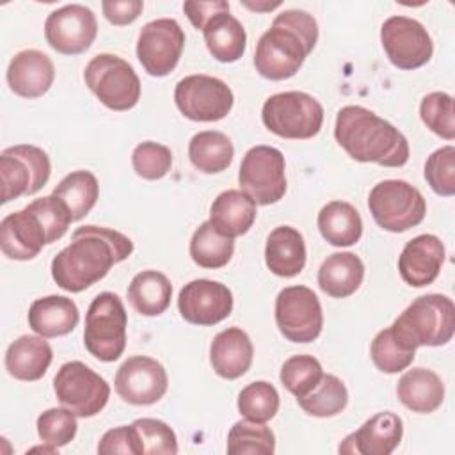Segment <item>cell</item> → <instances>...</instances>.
<instances>
[{
	"instance_id": "obj_1",
	"label": "cell",
	"mask_w": 455,
	"mask_h": 455,
	"mask_svg": "<svg viewBox=\"0 0 455 455\" xmlns=\"http://www.w3.org/2000/svg\"><path fill=\"white\" fill-rule=\"evenodd\" d=\"M133 252V242L110 228L82 226L71 243L52 259V277L59 288L80 293L101 281L108 270Z\"/></svg>"
},
{
	"instance_id": "obj_2",
	"label": "cell",
	"mask_w": 455,
	"mask_h": 455,
	"mask_svg": "<svg viewBox=\"0 0 455 455\" xmlns=\"http://www.w3.org/2000/svg\"><path fill=\"white\" fill-rule=\"evenodd\" d=\"M334 139L355 162L402 167L409 160L405 135L361 105H347L338 110Z\"/></svg>"
},
{
	"instance_id": "obj_3",
	"label": "cell",
	"mask_w": 455,
	"mask_h": 455,
	"mask_svg": "<svg viewBox=\"0 0 455 455\" xmlns=\"http://www.w3.org/2000/svg\"><path fill=\"white\" fill-rule=\"evenodd\" d=\"M316 41V20L306 11L286 9L261 34L254 52V68L267 80H288L302 68Z\"/></svg>"
},
{
	"instance_id": "obj_4",
	"label": "cell",
	"mask_w": 455,
	"mask_h": 455,
	"mask_svg": "<svg viewBox=\"0 0 455 455\" xmlns=\"http://www.w3.org/2000/svg\"><path fill=\"white\" fill-rule=\"evenodd\" d=\"M389 329L407 350L446 345L455 332V304L441 293L419 295Z\"/></svg>"
},
{
	"instance_id": "obj_5",
	"label": "cell",
	"mask_w": 455,
	"mask_h": 455,
	"mask_svg": "<svg viewBox=\"0 0 455 455\" xmlns=\"http://www.w3.org/2000/svg\"><path fill=\"white\" fill-rule=\"evenodd\" d=\"M126 323L123 300L112 291L98 293L85 315L84 345L87 352L103 363L117 361L126 347Z\"/></svg>"
},
{
	"instance_id": "obj_6",
	"label": "cell",
	"mask_w": 455,
	"mask_h": 455,
	"mask_svg": "<svg viewBox=\"0 0 455 455\" xmlns=\"http://www.w3.org/2000/svg\"><path fill=\"white\" fill-rule=\"evenodd\" d=\"M261 121L277 137L306 140L320 132L323 107L302 91L277 92L263 103Z\"/></svg>"
},
{
	"instance_id": "obj_7",
	"label": "cell",
	"mask_w": 455,
	"mask_h": 455,
	"mask_svg": "<svg viewBox=\"0 0 455 455\" xmlns=\"http://www.w3.org/2000/svg\"><path fill=\"white\" fill-rule=\"evenodd\" d=\"M84 80L100 103L110 110H130L140 100V80L133 68L119 55H94L84 69Z\"/></svg>"
},
{
	"instance_id": "obj_8",
	"label": "cell",
	"mask_w": 455,
	"mask_h": 455,
	"mask_svg": "<svg viewBox=\"0 0 455 455\" xmlns=\"http://www.w3.org/2000/svg\"><path fill=\"white\" fill-rule=\"evenodd\" d=\"M370 213L379 228L403 233L423 222L427 203L421 192L403 180H384L368 196Z\"/></svg>"
},
{
	"instance_id": "obj_9",
	"label": "cell",
	"mask_w": 455,
	"mask_h": 455,
	"mask_svg": "<svg viewBox=\"0 0 455 455\" xmlns=\"http://www.w3.org/2000/svg\"><path fill=\"white\" fill-rule=\"evenodd\" d=\"M59 403L78 418H92L103 411L110 396L108 382L82 361L64 363L53 377Z\"/></svg>"
},
{
	"instance_id": "obj_10",
	"label": "cell",
	"mask_w": 455,
	"mask_h": 455,
	"mask_svg": "<svg viewBox=\"0 0 455 455\" xmlns=\"http://www.w3.org/2000/svg\"><path fill=\"white\" fill-rule=\"evenodd\" d=\"M284 169V156L277 148L254 146L243 155L238 169L240 190L251 196L256 204H274L286 194Z\"/></svg>"
},
{
	"instance_id": "obj_11",
	"label": "cell",
	"mask_w": 455,
	"mask_h": 455,
	"mask_svg": "<svg viewBox=\"0 0 455 455\" xmlns=\"http://www.w3.org/2000/svg\"><path fill=\"white\" fill-rule=\"evenodd\" d=\"M52 165L46 151L32 144H18L0 155L2 204L39 192L50 180Z\"/></svg>"
},
{
	"instance_id": "obj_12",
	"label": "cell",
	"mask_w": 455,
	"mask_h": 455,
	"mask_svg": "<svg viewBox=\"0 0 455 455\" xmlns=\"http://www.w3.org/2000/svg\"><path fill=\"white\" fill-rule=\"evenodd\" d=\"M275 323L288 341H315L323 327V313L316 293L302 284L283 288L275 297Z\"/></svg>"
},
{
	"instance_id": "obj_13",
	"label": "cell",
	"mask_w": 455,
	"mask_h": 455,
	"mask_svg": "<svg viewBox=\"0 0 455 455\" xmlns=\"http://www.w3.org/2000/svg\"><path fill=\"white\" fill-rule=\"evenodd\" d=\"M233 91L210 75H188L176 84L174 103L190 121L212 123L224 119L233 108Z\"/></svg>"
},
{
	"instance_id": "obj_14",
	"label": "cell",
	"mask_w": 455,
	"mask_h": 455,
	"mask_svg": "<svg viewBox=\"0 0 455 455\" xmlns=\"http://www.w3.org/2000/svg\"><path fill=\"white\" fill-rule=\"evenodd\" d=\"M380 43L389 62L405 71L425 66L434 53L430 34L409 16L387 18L380 27Z\"/></svg>"
},
{
	"instance_id": "obj_15",
	"label": "cell",
	"mask_w": 455,
	"mask_h": 455,
	"mask_svg": "<svg viewBox=\"0 0 455 455\" xmlns=\"http://www.w3.org/2000/svg\"><path fill=\"white\" fill-rule=\"evenodd\" d=\"M185 32L172 18L146 23L137 39V59L151 76H167L180 62Z\"/></svg>"
},
{
	"instance_id": "obj_16",
	"label": "cell",
	"mask_w": 455,
	"mask_h": 455,
	"mask_svg": "<svg viewBox=\"0 0 455 455\" xmlns=\"http://www.w3.org/2000/svg\"><path fill=\"white\" fill-rule=\"evenodd\" d=\"M98 36L94 12L82 4L52 11L44 21L46 43L62 55H78L91 48Z\"/></svg>"
},
{
	"instance_id": "obj_17",
	"label": "cell",
	"mask_w": 455,
	"mask_h": 455,
	"mask_svg": "<svg viewBox=\"0 0 455 455\" xmlns=\"http://www.w3.org/2000/svg\"><path fill=\"white\" fill-rule=\"evenodd\" d=\"M167 371L149 355L128 357L116 373L114 387L117 395L132 405L156 403L167 391Z\"/></svg>"
},
{
	"instance_id": "obj_18",
	"label": "cell",
	"mask_w": 455,
	"mask_h": 455,
	"mask_svg": "<svg viewBox=\"0 0 455 455\" xmlns=\"http://www.w3.org/2000/svg\"><path fill=\"white\" fill-rule=\"evenodd\" d=\"M178 309L192 325H215L231 315L233 293L219 281L194 279L180 290Z\"/></svg>"
},
{
	"instance_id": "obj_19",
	"label": "cell",
	"mask_w": 455,
	"mask_h": 455,
	"mask_svg": "<svg viewBox=\"0 0 455 455\" xmlns=\"http://www.w3.org/2000/svg\"><path fill=\"white\" fill-rule=\"evenodd\" d=\"M403 435L402 418L391 411L379 412L366 419L355 432L348 434L339 444V453L389 455Z\"/></svg>"
},
{
	"instance_id": "obj_20",
	"label": "cell",
	"mask_w": 455,
	"mask_h": 455,
	"mask_svg": "<svg viewBox=\"0 0 455 455\" xmlns=\"http://www.w3.org/2000/svg\"><path fill=\"white\" fill-rule=\"evenodd\" d=\"M444 263V245L435 235H418L409 240L398 256V272L403 283L414 288L432 284Z\"/></svg>"
},
{
	"instance_id": "obj_21",
	"label": "cell",
	"mask_w": 455,
	"mask_h": 455,
	"mask_svg": "<svg viewBox=\"0 0 455 455\" xmlns=\"http://www.w3.org/2000/svg\"><path fill=\"white\" fill-rule=\"evenodd\" d=\"M46 243L48 236L41 220L27 206L2 219L0 249L9 259H34Z\"/></svg>"
},
{
	"instance_id": "obj_22",
	"label": "cell",
	"mask_w": 455,
	"mask_h": 455,
	"mask_svg": "<svg viewBox=\"0 0 455 455\" xmlns=\"http://www.w3.org/2000/svg\"><path fill=\"white\" fill-rule=\"evenodd\" d=\"M9 89L27 100L41 98L46 94L55 78L52 59L39 50L18 52L7 66Z\"/></svg>"
},
{
	"instance_id": "obj_23",
	"label": "cell",
	"mask_w": 455,
	"mask_h": 455,
	"mask_svg": "<svg viewBox=\"0 0 455 455\" xmlns=\"http://www.w3.org/2000/svg\"><path fill=\"white\" fill-rule=\"evenodd\" d=\"M252 341L240 327L220 331L210 345V363L222 379L235 380L247 373L252 364Z\"/></svg>"
},
{
	"instance_id": "obj_24",
	"label": "cell",
	"mask_w": 455,
	"mask_h": 455,
	"mask_svg": "<svg viewBox=\"0 0 455 455\" xmlns=\"http://www.w3.org/2000/svg\"><path fill=\"white\" fill-rule=\"evenodd\" d=\"M28 327L43 338H59L69 334L80 320L76 304L64 295H48L36 299L28 307Z\"/></svg>"
},
{
	"instance_id": "obj_25",
	"label": "cell",
	"mask_w": 455,
	"mask_h": 455,
	"mask_svg": "<svg viewBox=\"0 0 455 455\" xmlns=\"http://www.w3.org/2000/svg\"><path fill=\"white\" fill-rule=\"evenodd\" d=\"M256 220V203L242 190L220 192L210 206V224L224 236L245 235Z\"/></svg>"
},
{
	"instance_id": "obj_26",
	"label": "cell",
	"mask_w": 455,
	"mask_h": 455,
	"mask_svg": "<svg viewBox=\"0 0 455 455\" xmlns=\"http://www.w3.org/2000/svg\"><path fill=\"white\" fill-rule=\"evenodd\" d=\"M52 359V347L43 336L23 334L7 347L5 370L18 380L34 382L46 373Z\"/></svg>"
},
{
	"instance_id": "obj_27",
	"label": "cell",
	"mask_w": 455,
	"mask_h": 455,
	"mask_svg": "<svg viewBox=\"0 0 455 455\" xmlns=\"http://www.w3.org/2000/svg\"><path fill=\"white\" fill-rule=\"evenodd\" d=\"M396 396L409 411L430 414L437 411L444 400V384L435 371L416 366L398 379Z\"/></svg>"
},
{
	"instance_id": "obj_28",
	"label": "cell",
	"mask_w": 455,
	"mask_h": 455,
	"mask_svg": "<svg viewBox=\"0 0 455 455\" xmlns=\"http://www.w3.org/2000/svg\"><path fill=\"white\" fill-rule=\"evenodd\" d=\"M265 263L279 277H295L306 265V242L299 229L277 226L265 243Z\"/></svg>"
},
{
	"instance_id": "obj_29",
	"label": "cell",
	"mask_w": 455,
	"mask_h": 455,
	"mask_svg": "<svg viewBox=\"0 0 455 455\" xmlns=\"http://www.w3.org/2000/svg\"><path fill=\"white\" fill-rule=\"evenodd\" d=\"M364 279V263L354 252H334L318 268V286L334 299H345L357 291Z\"/></svg>"
},
{
	"instance_id": "obj_30",
	"label": "cell",
	"mask_w": 455,
	"mask_h": 455,
	"mask_svg": "<svg viewBox=\"0 0 455 455\" xmlns=\"http://www.w3.org/2000/svg\"><path fill=\"white\" fill-rule=\"evenodd\" d=\"M203 37L208 52L219 62H236L247 44L243 25L229 14V11L217 12L203 28Z\"/></svg>"
},
{
	"instance_id": "obj_31",
	"label": "cell",
	"mask_w": 455,
	"mask_h": 455,
	"mask_svg": "<svg viewBox=\"0 0 455 455\" xmlns=\"http://www.w3.org/2000/svg\"><path fill=\"white\" fill-rule=\"evenodd\" d=\"M316 224L322 238L334 247H350L363 235L361 215L347 201L327 203L320 210Z\"/></svg>"
},
{
	"instance_id": "obj_32",
	"label": "cell",
	"mask_w": 455,
	"mask_h": 455,
	"mask_svg": "<svg viewBox=\"0 0 455 455\" xmlns=\"http://www.w3.org/2000/svg\"><path fill=\"white\" fill-rule=\"evenodd\" d=\"M126 295L137 313L144 316H158L171 304L172 284L162 272L142 270L128 284Z\"/></svg>"
},
{
	"instance_id": "obj_33",
	"label": "cell",
	"mask_w": 455,
	"mask_h": 455,
	"mask_svg": "<svg viewBox=\"0 0 455 455\" xmlns=\"http://www.w3.org/2000/svg\"><path fill=\"white\" fill-rule=\"evenodd\" d=\"M235 148L229 137L217 130L196 133L188 142V158L192 165L204 174L226 171L233 162Z\"/></svg>"
},
{
	"instance_id": "obj_34",
	"label": "cell",
	"mask_w": 455,
	"mask_h": 455,
	"mask_svg": "<svg viewBox=\"0 0 455 455\" xmlns=\"http://www.w3.org/2000/svg\"><path fill=\"white\" fill-rule=\"evenodd\" d=\"M52 194L68 206L73 220H80L94 208L100 196V185L92 172L73 171L59 181Z\"/></svg>"
},
{
	"instance_id": "obj_35",
	"label": "cell",
	"mask_w": 455,
	"mask_h": 455,
	"mask_svg": "<svg viewBox=\"0 0 455 455\" xmlns=\"http://www.w3.org/2000/svg\"><path fill=\"white\" fill-rule=\"evenodd\" d=\"M190 258L203 268H222L229 263L235 252V242L229 236L220 235L210 220H204L192 235Z\"/></svg>"
},
{
	"instance_id": "obj_36",
	"label": "cell",
	"mask_w": 455,
	"mask_h": 455,
	"mask_svg": "<svg viewBox=\"0 0 455 455\" xmlns=\"http://www.w3.org/2000/svg\"><path fill=\"white\" fill-rule=\"evenodd\" d=\"M300 409L309 416L331 418L339 414L348 403V391L341 379L323 373L320 382L302 398H297Z\"/></svg>"
},
{
	"instance_id": "obj_37",
	"label": "cell",
	"mask_w": 455,
	"mask_h": 455,
	"mask_svg": "<svg viewBox=\"0 0 455 455\" xmlns=\"http://www.w3.org/2000/svg\"><path fill=\"white\" fill-rule=\"evenodd\" d=\"M275 451V435L258 421L240 419L228 432V453L231 455H272Z\"/></svg>"
},
{
	"instance_id": "obj_38",
	"label": "cell",
	"mask_w": 455,
	"mask_h": 455,
	"mask_svg": "<svg viewBox=\"0 0 455 455\" xmlns=\"http://www.w3.org/2000/svg\"><path fill=\"white\" fill-rule=\"evenodd\" d=\"M236 407L245 419L265 423L279 411V393L270 382L256 380L238 393Z\"/></svg>"
},
{
	"instance_id": "obj_39",
	"label": "cell",
	"mask_w": 455,
	"mask_h": 455,
	"mask_svg": "<svg viewBox=\"0 0 455 455\" xmlns=\"http://www.w3.org/2000/svg\"><path fill=\"white\" fill-rule=\"evenodd\" d=\"M322 375L323 370L316 357L299 354L284 361V364L281 366L279 379L295 398H302L320 382Z\"/></svg>"
},
{
	"instance_id": "obj_40",
	"label": "cell",
	"mask_w": 455,
	"mask_h": 455,
	"mask_svg": "<svg viewBox=\"0 0 455 455\" xmlns=\"http://www.w3.org/2000/svg\"><path fill=\"white\" fill-rule=\"evenodd\" d=\"M419 117L441 139H455V108L453 98L448 92L435 91L427 94L419 103Z\"/></svg>"
},
{
	"instance_id": "obj_41",
	"label": "cell",
	"mask_w": 455,
	"mask_h": 455,
	"mask_svg": "<svg viewBox=\"0 0 455 455\" xmlns=\"http://www.w3.org/2000/svg\"><path fill=\"white\" fill-rule=\"evenodd\" d=\"M370 355L375 368L382 373L403 371L414 361V350H407L403 345H400L389 327L377 332L370 345Z\"/></svg>"
},
{
	"instance_id": "obj_42",
	"label": "cell",
	"mask_w": 455,
	"mask_h": 455,
	"mask_svg": "<svg viewBox=\"0 0 455 455\" xmlns=\"http://www.w3.org/2000/svg\"><path fill=\"white\" fill-rule=\"evenodd\" d=\"M37 435L43 444L59 450L69 444L76 435V416L66 407H52L39 414L37 418Z\"/></svg>"
},
{
	"instance_id": "obj_43",
	"label": "cell",
	"mask_w": 455,
	"mask_h": 455,
	"mask_svg": "<svg viewBox=\"0 0 455 455\" xmlns=\"http://www.w3.org/2000/svg\"><path fill=\"white\" fill-rule=\"evenodd\" d=\"M137 432L142 455H176L178 439L174 430L155 418H139L132 423Z\"/></svg>"
},
{
	"instance_id": "obj_44",
	"label": "cell",
	"mask_w": 455,
	"mask_h": 455,
	"mask_svg": "<svg viewBox=\"0 0 455 455\" xmlns=\"http://www.w3.org/2000/svg\"><path fill=\"white\" fill-rule=\"evenodd\" d=\"M132 165L137 176L155 181L164 178L172 165V153L167 146L146 140L135 146L132 153Z\"/></svg>"
},
{
	"instance_id": "obj_45",
	"label": "cell",
	"mask_w": 455,
	"mask_h": 455,
	"mask_svg": "<svg viewBox=\"0 0 455 455\" xmlns=\"http://www.w3.org/2000/svg\"><path fill=\"white\" fill-rule=\"evenodd\" d=\"M425 180L428 187L443 197L455 194V148L443 146L425 162Z\"/></svg>"
},
{
	"instance_id": "obj_46",
	"label": "cell",
	"mask_w": 455,
	"mask_h": 455,
	"mask_svg": "<svg viewBox=\"0 0 455 455\" xmlns=\"http://www.w3.org/2000/svg\"><path fill=\"white\" fill-rule=\"evenodd\" d=\"M27 208L32 210L37 215V219L41 220V224L46 231V236H48V243H53L59 238H62L66 235L69 224L73 222V217H71V212L68 210V206L53 194L32 201L30 204H27Z\"/></svg>"
},
{
	"instance_id": "obj_47",
	"label": "cell",
	"mask_w": 455,
	"mask_h": 455,
	"mask_svg": "<svg viewBox=\"0 0 455 455\" xmlns=\"http://www.w3.org/2000/svg\"><path fill=\"white\" fill-rule=\"evenodd\" d=\"M100 455H112V453H128V455H142V448L137 437L135 428L130 425L110 428L103 434L98 444Z\"/></svg>"
},
{
	"instance_id": "obj_48",
	"label": "cell",
	"mask_w": 455,
	"mask_h": 455,
	"mask_svg": "<svg viewBox=\"0 0 455 455\" xmlns=\"http://www.w3.org/2000/svg\"><path fill=\"white\" fill-rule=\"evenodd\" d=\"M101 9L108 23L128 25L140 16L144 9V2L142 0H103Z\"/></svg>"
},
{
	"instance_id": "obj_49",
	"label": "cell",
	"mask_w": 455,
	"mask_h": 455,
	"mask_svg": "<svg viewBox=\"0 0 455 455\" xmlns=\"http://www.w3.org/2000/svg\"><path fill=\"white\" fill-rule=\"evenodd\" d=\"M222 11H229V2H226V0H212V2H194V0H190V2L183 4V12L187 14L190 23L197 30H203L204 25L217 12H222Z\"/></svg>"
},
{
	"instance_id": "obj_50",
	"label": "cell",
	"mask_w": 455,
	"mask_h": 455,
	"mask_svg": "<svg viewBox=\"0 0 455 455\" xmlns=\"http://www.w3.org/2000/svg\"><path fill=\"white\" fill-rule=\"evenodd\" d=\"M243 5L252 9V11H272V9L279 7L281 2H274V4H251V2H243Z\"/></svg>"
}]
</instances>
